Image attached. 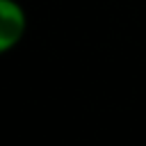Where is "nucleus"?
Listing matches in <instances>:
<instances>
[{"instance_id": "nucleus-1", "label": "nucleus", "mask_w": 146, "mask_h": 146, "mask_svg": "<svg viewBox=\"0 0 146 146\" xmlns=\"http://www.w3.org/2000/svg\"><path fill=\"white\" fill-rule=\"evenodd\" d=\"M27 30V16L18 0H0V52L16 48Z\"/></svg>"}]
</instances>
